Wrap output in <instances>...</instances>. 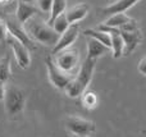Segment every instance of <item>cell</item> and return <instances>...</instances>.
Wrapping results in <instances>:
<instances>
[{"label":"cell","instance_id":"1","mask_svg":"<svg viewBox=\"0 0 146 137\" xmlns=\"http://www.w3.org/2000/svg\"><path fill=\"white\" fill-rule=\"evenodd\" d=\"M25 30L33 41L42 44V45H56L59 40V33L50 26L44 22L38 17H32L25 23Z\"/></svg>","mask_w":146,"mask_h":137},{"label":"cell","instance_id":"2","mask_svg":"<svg viewBox=\"0 0 146 137\" xmlns=\"http://www.w3.org/2000/svg\"><path fill=\"white\" fill-rule=\"evenodd\" d=\"M95 66H96V59L88 58V56L85 59L77 76H74V78L64 89L69 97H78L81 95H83V92L86 91L87 86L90 85L91 79H92Z\"/></svg>","mask_w":146,"mask_h":137},{"label":"cell","instance_id":"3","mask_svg":"<svg viewBox=\"0 0 146 137\" xmlns=\"http://www.w3.org/2000/svg\"><path fill=\"white\" fill-rule=\"evenodd\" d=\"M25 104H26L25 92L15 85H8L4 97V105L7 114L10 115V117L18 115L23 110Z\"/></svg>","mask_w":146,"mask_h":137},{"label":"cell","instance_id":"4","mask_svg":"<svg viewBox=\"0 0 146 137\" xmlns=\"http://www.w3.org/2000/svg\"><path fill=\"white\" fill-rule=\"evenodd\" d=\"M45 63L48 67V74H49V79L50 82L59 90H64L68 83L74 78V76L71 73H67V72L62 71L58 66L55 64L53 56L48 55L45 58Z\"/></svg>","mask_w":146,"mask_h":137},{"label":"cell","instance_id":"5","mask_svg":"<svg viewBox=\"0 0 146 137\" xmlns=\"http://www.w3.org/2000/svg\"><path fill=\"white\" fill-rule=\"evenodd\" d=\"M55 64L62 69V71L71 73L73 69L77 67L78 64V59H80V54H78L77 49H72V48H67L64 50L59 51L55 54Z\"/></svg>","mask_w":146,"mask_h":137},{"label":"cell","instance_id":"6","mask_svg":"<svg viewBox=\"0 0 146 137\" xmlns=\"http://www.w3.org/2000/svg\"><path fill=\"white\" fill-rule=\"evenodd\" d=\"M5 23H7V27H8V31L9 33L13 36V37L18 38L21 42H23L27 48H31L33 49L35 48V41L28 36V33L26 32V30L22 27V23L17 19V17H13V15H8L5 18Z\"/></svg>","mask_w":146,"mask_h":137},{"label":"cell","instance_id":"7","mask_svg":"<svg viewBox=\"0 0 146 137\" xmlns=\"http://www.w3.org/2000/svg\"><path fill=\"white\" fill-rule=\"evenodd\" d=\"M66 126L73 135L81 137L88 136L95 131V123L81 117H68L66 120Z\"/></svg>","mask_w":146,"mask_h":137},{"label":"cell","instance_id":"8","mask_svg":"<svg viewBox=\"0 0 146 137\" xmlns=\"http://www.w3.org/2000/svg\"><path fill=\"white\" fill-rule=\"evenodd\" d=\"M7 41L9 42L10 48H12L19 67L23 69L28 68V67H30V63H31V55H30V51H28V48L23 42H21L18 38L13 37L10 33H9V36H8Z\"/></svg>","mask_w":146,"mask_h":137},{"label":"cell","instance_id":"9","mask_svg":"<svg viewBox=\"0 0 146 137\" xmlns=\"http://www.w3.org/2000/svg\"><path fill=\"white\" fill-rule=\"evenodd\" d=\"M98 30L105 31V32L110 33V38H111V50H113V56L115 59L121 58L123 55L124 51V41L122 37L121 32H119V28H114V27H108L103 23L98 27Z\"/></svg>","mask_w":146,"mask_h":137},{"label":"cell","instance_id":"10","mask_svg":"<svg viewBox=\"0 0 146 137\" xmlns=\"http://www.w3.org/2000/svg\"><path fill=\"white\" fill-rule=\"evenodd\" d=\"M78 32H80V27H78L77 23H72L68 27V30L64 33H62L60 37H59L56 45L54 46L53 54H56L59 51L64 50L67 48H71V45L76 41V38L78 37Z\"/></svg>","mask_w":146,"mask_h":137},{"label":"cell","instance_id":"11","mask_svg":"<svg viewBox=\"0 0 146 137\" xmlns=\"http://www.w3.org/2000/svg\"><path fill=\"white\" fill-rule=\"evenodd\" d=\"M119 32H121L123 41H124V54L128 55V54H131L137 48V45L141 41V37H142L141 31L139 28L133 31H124L119 28Z\"/></svg>","mask_w":146,"mask_h":137},{"label":"cell","instance_id":"12","mask_svg":"<svg viewBox=\"0 0 146 137\" xmlns=\"http://www.w3.org/2000/svg\"><path fill=\"white\" fill-rule=\"evenodd\" d=\"M38 13V8L35 7L33 4L30 3H25L18 0V5H17V12H15V17L22 24H25L28 19H31L32 17H35Z\"/></svg>","mask_w":146,"mask_h":137},{"label":"cell","instance_id":"13","mask_svg":"<svg viewBox=\"0 0 146 137\" xmlns=\"http://www.w3.org/2000/svg\"><path fill=\"white\" fill-rule=\"evenodd\" d=\"M140 0H117L115 3H113L111 5H108L105 8H101L100 13L104 15L109 14H115V13H124L126 10H128L131 7H133L136 3H139Z\"/></svg>","mask_w":146,"mask_h":137},{"label":"cell","instance_id":"14","mask_svg":"<svg viewBox=\"0 0 146 137\" xmlns=\"http://www.w3.org/2000/svg\"><path fill=\"white\" fill-rule=\"evenodd\" d=\"M108 51H110V48L105 46L100 41L96 40V38H92V37L87 38V56L88 58L98 59L99 56L106 54Z\"/></svg>","mask_w":146,"mask_h":137},{"label":"cell","instance_id":"15","mask_svg":"<svg viewBox=\"0 0 146 137\" xmlns=\"http://www.w3.org/2000/svg\"><path fill=\"white\" fill-rule=\"evenodd\" d=\"M87 13H88V5H86L85 3H81V4L72 7L68 12H66V14L69 23L72 24V23H77L80 21H82L87 15Z\"/></svg>","mask_w":146,"mask_h":137},{"label":"cell","instance_id":"16","mask_svg":"<svg viewBox=\"0 0 146 137\" xmlns=\"http://www.w3.org/2000/svg\"><path fill=\"white\" fill-rule=\"evenodd\" d=\"M133 21L135 19L129 18L128 15L124 14V13H115V14H111V17L108 18V19L105 21V23H104V24L108 26V27L121 28V27H123L124 24L131 23V22H133Z\"/></svg>","mask_w":146,"mask_h":137},{"label":"cell","instance_id":"17","mask_svg":"<svg viewBox=\"0 0 146 137\" xmlns=\"http://www.w3.org/2000/svg\"><path fill=\"white\" fill-rule=\"evenodd\" d=\"M83 33H85V36H87V37L96 38V40L100 41L101 44H104L105 46H108V48L111 49L110 33L105 32V31H101V30H92V28H88V30H86Z\"/></svg>","mask_w":146,"mask_h":137},{"label":"cell","instance_id":"18","mask_svg":"<svg viewBox=\"0 0 146 137\" xmlns=\"http://www.w3.org/2000/svg\"><path fill=\"white\" fill-rule=\"evenodd\" d=\"M51 26H53V28L59 33V35H62V33H64L67 30H68L71 23H69L66 13H62V14H59L58 17L54 19V22L51 23Z\"/></svg>","mask_w":146,"mask_h":137},{"label":"cell","instance_id":"19","mask_svg":"<svg viewBox=\"0 0 146 137\" xmlns=\"http://www.w3.org/2000/svg\"><path fill=\"white\" fill-rule=\"evenodd\" d=\"M10 78V55L7 54L0 59V81L7 82Z\"/></svg>","mask_w":146,"mask_h":137},{"label":"cell","instance_id":"20","mask_svg":"<svg viewBox=\"0 0 146 137\" xmlns=\"http://www.w3.org/2000/svg\"><path fill=\"white\" fill-rule=\"evenodd\" d=\"M66 8H67V0H54L53 7H51V12H50L51 14H50V18H49V21H48L49 24L51 26V23L54 22V19H55L59 14L64 13Z\"/></svg>","mask_w":146,"mask_h":137},{"label":"cell","instance_id":"21","mask_svg":"<svg viewBox=\"0 0 146 137\" xmlns=\"http://www.w3.org/2000/svg\"><path fill=\"white\" fill-rule=\"evenodd\" d=\"M82 103L86 108H95V105L98 104V97H96L95 92L92 91H85L83 92V97H82Z\"/></svg>","mask_w":146,"mask_h":137},{"label":"cell","instance_id":"22","mask_svg":"<svg viewBox=\"0 0 146 137\" xmlns=\"http://www.w3.org/2000/svg\"><path fill=\"white\" fill-rule=\"evenodd\" d=\"M54 0H37V7L41 12L44 13H50L51 7H53Z\"/></svg>","mask_w":146,"mask_h":137},{"label":"cell","instance_id":"23","mask_svg":"<svg viewBox=\"0 0 146 137\" xmlns=\"http://www.w3.org/2000/svg\"><path fill=\"white\" fill-rule=\"evenodd\" d=\"M8 36H9V31H8L7 23H5V21L0 19V42H5Z\"/></svg>","mask_w":146,"mask_h":137},{"label":"cell","instance_id":"24","mask_svg":"<svg viewBox=\"0 0 146 137\" xmlns=\"http://www.w3.org/2000/svg\"><path fill=\"white\" fill-rule=\"evenodd\" d=\"M139 71H140V73L146 76V56L144 59H141V62L139 63Z\"/></svg>","mask_w":146,"mask_h":137},{"label":"cell","instance_id":"25","mask_svg":"<svg viewBox=\"0 0 146 137\" xmlns=\"http://www.w3.org/2000/svg\"><path fill=\"white\" fill-rule=\"evenodd\" d=\"M5 90H7V87H5V82L0 81V100H4V97H5Z\"/></svg>","mask_w":146,"mask_h":137},{"label":"cell","instance_id":"26","mask_svg":"<svg viewBox=\"0 0 146 137\" xmlns=\"http://www.w3.org/2000/svg\"><path fill=\"white\" fill-rule=\"evenodd\" d=\"M21 1H25V3H30V4H33L35 0H21Z\"/></svg>","mask_w":146,"mask_h":137},{"label":"cell","instance_id":"27","mask_svg":"<svg viewBox=\"0 0 146 137\" xmlns=\"http://www.w3.org/2000/svg\"><path fill=\"white\" fill-rule=\"evenodd\" d=\"M10 0H0V4H7V3H9Z\"/></svg>","mask_w":146,"mask_h":137},{"label":"cell","instance_id":"28","mask_svg":"<svg viewBox=\"0 0 146 137\" xmlns=\"http://www.w3.org/2000/svg\"><path fill=\"white\" fill-rule=\"evenodd\" d=\"M73 137H81V136H77V135H74V136H73Z\"/></svg>","mask_w":146,"mask_h":137}]
</instances>
